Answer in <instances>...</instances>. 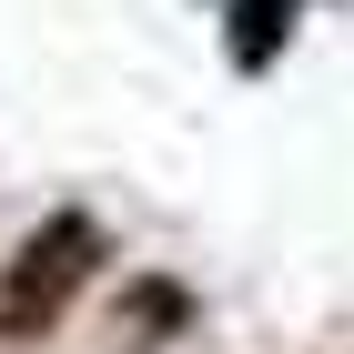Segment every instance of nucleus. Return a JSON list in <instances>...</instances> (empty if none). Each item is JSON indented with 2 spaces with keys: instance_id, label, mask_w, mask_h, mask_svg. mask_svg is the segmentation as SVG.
<instances>
[{
  "instance_id": "obj_1",
  "label": "nucleus",
  "mask_w": 354,
  "mask_h": 354,
  "mask_svg": "<svg viewBox=\"0 0 354 354\" xmlns=\"http://www.w3.org/2000/svg\"><path fill=\"white\" fill-rule=\"evenodd\" d=\"M111 263H122L111 223L91 213V203H51V213L10 243V263H0V354H41L61 334V314H71Z\"/></svg>"
},
{
  "instance_id": "obj_2",
  "label": "nucleus",
  "mask_w": 354,
  "mask_h": 354,
  "mask_svg": "<svg viewBox=\"0 0 354 354\" xmlns=\"http://www.w3.org/2000/svg\"><path fill=\"white\" fill-rule=\"evenodd\" d=\"M203 334V294H192L172 263H142L122 294H111V354H172Z\"/></svg>"
},
{
  "instance_id": "obj_3",
  "label": "nucleus",
  "mask_w": 354,
  "mask_h": 354,
  "mask_svg": "<svg viewBox=\"0 0 354 354\" xmlns=\"http://www.w3.org/2000/svg\"><path fill=\"white\" fill-rule=\"evenodd\" d=\"M314 0H223V71H243V82H263L273 61L294 51V30Z\"/></svg>"
}]
</instances>
